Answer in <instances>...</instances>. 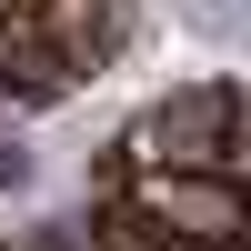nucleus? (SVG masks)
<instances>
[{
    "mask_svg": "<svg viewBox=\"0 0 251 251\" xmlns=\"http://www.w3.org/2000/svg\"><path fill=\"white\" fill-rule=\"evenodd\" d=\"M111 171H231L241 181V91L231 80H191V91L151 100L121 131Z\"/></svg>",
    "mask_w": 251,
    "mask_h": 251,
    "instance_id": "1",
    "label": "nucleus"
},
{
    "mask_svg": "<svg viewBox=\"0 0 251 251\" xmlns=\"http://www.w3.org/2000/svg\"><path fill=\"white\" fill-rule=\"evenodd\" d=\"M111 201L141 211L161 241L201 251V241H251V201L231 171H111Z\"/></svg>",
    "mask_w": 251,
    "mask_h": 251,
    "instance_id": "2",
    "label": "nucleus"
},
{
    "mask_svg": "<svg viewBox=\"0 0 251 251\" xmlns=\"http://www.w3.org/2000/svg\"><path fill=\"white\" fill-rule=\"evenodd\" d=\"M30 20H40V40L60 50V71H100V60L121 50V30H131V0H30Z\"/></svg>",
    "mask_w": 251,
    "mask_h": 251,
    "instance_id": "3",
    "label": "nucleus"
},
{
    "mask_svg": "<svg viewBox=\"0 0 251 251\" xmlns=\"http://www.w3.org/2000/svg\"><path fill=\"white\" fill-rule=\"evenodd\" d=\"M71 91V71H60V50L40 40V20L30 10H0V100H60Z\"/></svg>",
    "mask_w": 251,
    "mask_h": 251,
    "instance_id": "4",
    "label": "nucleus"
},
{
    "mask_svg": "<svg viewBox=\"0 0 251 251\" xmlns=\"http://www.w3.org/2000/svg\"><path fill=\"white\" fill-rule=\"evenodd\" d=\"M201 251H241V241H201Z\"/></svg>",
    "mask_w": 251,
    "mask_h": 251,
    "instance_id": "5",
    "label": "nucleus"
}]
</instances>
